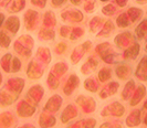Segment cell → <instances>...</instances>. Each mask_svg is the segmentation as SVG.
Returning a JSON list of instances; mask_svg holds the SVG:
<instances>
[{"instance_id": "obj_1", "label": "cell", "mask_w": 147, "mask_h": 128, "mask_svg": "<svg viewBox=\"0 0 147 128\" xmlns=\"http://www.w3.org/2000/svg\"><path fill=\"white\" fill-rule=\"evenodd\" d=\"M39 13L37 11L29 9L27 10V12L24 13V23H26V28L28 30H33L37 28V24L39 22Z\"/></svg>"}, {"instance_id": "obj_2", "label": "cell", "mask_w": 147, "mask_h": 128, "mask_svg": "<svg viewBox=\"0 0 147 128\" xmlns=\"http://www.w3.org/2000/svg\"><path fill=\"white\" fill-rule=\"evenodd\" d=\"M62 19L70 22H80L83 20V15L78 9H65L62 12Z\"/></svg>"}, {"instance_id": "obj_3", "label": "cell", "mask_w": 147, "mask_h": 128, "mask_svg": "<svg viewBox=\"0 0 147 128\" xmlns=\"http://www.w3.org/2000/svg\"><path fill=\"white\" fill-rule=\"evenodd\" d=\"M20 28V20L18 17H9L6 21V29L9 30L12 34H16Z\"/></svg>"}, {"instance_id": "obj_4", "label": "cell", "mask_w": 147, "mask_h": 128, "mask_svg": "<svg viewBox=\"0 0 147 128\" xmlns=\"http://www.w3.org/2000/svg\"><path fill=\"white\" fill-rule=\"evenodd\" d=\"M26 2H27V0H12L10 7L8 8V11L9 12H19V11H21L22 9L24 8V6H26Z\"/></svg>"}, {"instance_id": "obj_5", "label": "cell", "mask_w": 147, "mask_h": 128, "mask_svg": "<svg viewBox=\"0 0 147 128\" xmlns=\"http://www.w3.org/2000/svg\"><path fill=\"white\" fill-rule=\"evenodd\" d=\"M43 23L45 27H54L55 23H57V20H55V17H54V13L52 11H47L45 15H44L43 18Z\"/></svg>"}, {"instance_id": "obj_6", "label": "cell", "mask_w": 147, "mask_h": 128, "mask_svg": "<svg viewBox=\"0 0 147 128\" xmlns=\"http://www.w3.org/2000/svg\"><path fill=\"white\" fill-rule=\"evenodd\" d=\"M127 15H129V18L132 19L133 22H135L136 20H138L142 15H143V11L138 9V8H129L128 11H127Z\"/></svg>"}, {"instance_id": "obj_7", "label": "cell", "mask_w": 147, "mask_h": 128, "mask_svg": "<svg viewBox=\"0 0 147 128\" xmlns=\"http://www.w3.org/2000/svg\"><path fill=\"white\" fill-rule=\"evenodd\" d=\"M39 38L41 40H53L54 39V31L42 29L39 33Z\"/></svg>"}, {"instance_id": "obj_8", "label": "cell", "mask_w": 147, "mask_h": 128, "mask_svg": "<svg viewBox=\"0 0 147 128\" xmlns=\"http://www.w3.org/2000/svg\"><path fill=\"white\" fill-rule=\"evenodd\" d=\"M114 29V24H113V22L111 21V20H109V21H106L105 22V25H104L103 30L101 31V33H98L97 34V37H103V36H109L110 34V32L112 30Z\"/></svg>"}, {"instance_id": "obj_9", "label": "cell", "mask_w": 147, "mask_h": 128, "mask_svg": "<svg viewBox=\"0 0 147 128\" xmlns=\"http://www.w3.org/2000/svg\"><path fill=\"white\" fill-rule=\"evenodd\" d=\"M10 45V38L6 34L5 31H0V46L8 48Z\"/></svg>"}, {"instance_id": "obj_10", "label": "cell", "mask_w": 147, "mask_h": 128, "mask_svg": "<svg viewBox=\"0 0 147 128\" xmlns=\"http://www.w3.org/2000/svg\"><path fill=\"white\" fill-rule=\"evenodd\" d=\"M104 20L102 19V18H100V17H95V18H93L92 20H91V22H90V29H91V31H95V29H97L101 24H102V22H103Z\"/></svg>"}, {"instance_id": "obj_11", "label": "cell", "mask_w": 147, "mask_h": 128, "mask_svg": "<svg viewBox=\"0 0 147 128\" xmlns=\"http://www.w3.org/2000/svg\"><path fill=\"white\" fill-rule=\"evenodd\" d=\"M116 22H117L118 27L119 28H125L128 25V19H127V15L126 13H122V15H118L117 20H116Z\"/></svg>"}, {"instance_id": "obj_12", "label": "cell", "mask_w": 147, "mask_h": 128, "mask_svg": "<svg viewBox=\"0 0 147 128\" xmlns=\"http://www.w3.org/2000/svg\"><path fill=\"white\" fill-rule=\"evenodd\" d=\"M102 12L105 15H112L116 12V7L114 5H107L102 8Z\"/></svg>"}, {"instance_id": "obj_13", "label": "cell", "mask_w": 147, "mask_h": 128, "mask_svg": "<svg viewBox=\"0 0 147 128\" xmlns=\"http://www.w3.org/2000/svg\"><path fill=\"white\" fill-rule=\"evenodd\" d=\"M83 34H84V30H83L82 28H78V27H76V28L73 29L71 36H70V38H71V40H75V39L83 37Z\"/></svg>"}, {"instance_id": "obj_14", "label": "cell", "mask_w": 147, "mask_h": 128, "mask_svg": "<svg viewBox=\"0 0 147 128\" xmlns=\"http://www.w3.org/2000/svg\"><path fill=\"white\" fill-rule=\"evenodd\" d=\"M84 10L86 12H93L95 10V0H86L84 3Z\"/></svg>"}, {"instance_id": "obj_15", "label": "cell", "mask_w": 147, "mask_h": 128, "mask_svg": "<svg viewBox=\"0 0 147 128\" xmlns=\"http://www.w3.org/2000/svg\"><path fill=\"white\" fill-rule=\"evenodd\" d=\"M69 33H70V28L66 27V25H63L60 28V36L63 37V38H66L69 37Z\"/></svg>"}, {"instance_id": "obj_16", "label": "cell", "mask_w": 147, "mask_h": 128, "mask_svg": "<svg viewBox=\"0 0 147 128\" xmlns=\"http://www.w3.org/2000/svg\"><path fill=\"white\" fill-rule=\"evenodd\" d=\"M47 1L48 0H31V3L39 8H44L47 5Z\"/></svg>"}, {"instance_id": "obj_17", "label": "cell", "mask_w": 147, "mask_h": 128, "mask_svg": "<svg viewBox=\"0 0 147 128\" xmlns=\"http://www.w3.org/2000/svg\"><path fill=\"white\" fill-rule=\"evenodd\" d=\"M65 50H66V44H65V43H59V44L57 45V48H55V52L58 53V54L63 53Z\"/></svg>"}, {"instance_id": "obj_18", "label": "cell", "mask_w": 147, "mask_h": 128, "mask_svg": "<svg viewBox=\"0 0 147 128\" xmlns=\"http://www.w3.org/2000/svg\"><path fill=\"white\" fill-rule=\"evenodd\" d=\"M66 0H51V3L54 8H60L63 3H65Z\"/></svg>"}, {"instance_id": "obj_19", "label": "cell", "mask_w": 147, "mask_h": 128, "mask_svg": "<svg viewBox=\"0 0 147 128\" xmlns=\"http://www.w3.org/2000/svg\"><path fill=\"white\" fill-rule=\"evenodd\" d=\"M115 2L119 7H125L127 5V2H128V0H115Z\"/></svg>"}, {"instance_id": "obj_20", "label": "cell", "mask_w": 147, "mask_h": 128, "mask_svg": "<svg viewBox=\"0 0 147 128\" xmlns=\"http://www.w3.org/2000/svg\"><path fill=\"white\" fill-rule=\"evenodd\" d=\"M12 0H0V8H6Z\"/></svg>"}, {"instance_id": "obj_21", "label": "cell", "mask_w": 147, "mask_h": 128, "mask_svg": "<svg viewBox=\"0 0 147 128\" xmlns=\"http://www.w3.org/2000/svg\"><path fill=\"white\" fill-rule=\"evenodd\" d=\"M70 1H71L73 5H75V6H79V5H81L83 0H70Z\"/></svg>"}, {"instance_id": "obj_22", "label": "cell", "mask_w": 147, "mask_h": 128, "mask_svg": "<svg viewBox=\"0 0 147 128\" xmlns=\"http://www.w3.org/2000/svg\"><path fill=\"white\" fill-rule=\"evenodd\" d=\"M3 20H5V15H3V13H2V12H0V25L2 24Z\"/></svg>"}, {"instance_id": "obj_23", "label": "cell", "mask_w": 147, "mask_h": 128, "mask_svg": "<svg viewBox=\"0 0 147 128\" xmlns=\"http://www.w3.org/2000/svg\"><path fill=\"white\" fill-rule=\"evenodd\" d=\"M136 2H138V3H146L147 0H135Z\"/></svg>"}, {"instance_id": "obj_24", "label": "cell", "mask_w": 147, "mask_h": 128, "mask_svg": "<svg viewBox=\"0 0 147 128\" xmlns=\"http://www.w3.org/2000/svg\"><path fill=\"white\" fill-rule=\"evenodd\" d=\"M100 1H109V0H100Z\"/></svg>"}]
</instances>
